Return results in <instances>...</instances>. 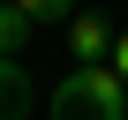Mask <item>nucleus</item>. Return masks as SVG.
Here are the masks:
<instances>
[{"mask_svg": "<svg viewBox=\"0 0 128 120\" xmlns=\"http://www.w3.org/2000/svg\"><path fill=\"white\" fill-rule=\"evenodd\" d=\"M53 120H128V75L113 60H83L53 90Z\"/></svg>", "mask_w": 128, "mask_h": 120, "instance_id": "nucleus-1", "label": "nucleus"}, {"mask_svg": "<svg viewBox=\"0 0 128 120\" xmlns=\"http://www.w3.org/2000/svg\"><path fill=\"white\" fill-rule=\"evenodd\" d=\"M60 30H68V45H76V60H113V38H120V30H113L106 15H90V8H76V15L60 23Z\"/></svg>", "mask_w": 128, "mask_h": 120, "instance_id": "nucleus-2", "label": "nucleus"}, {"mask_svg": "<svg viewBox=\"0 0 128 120\" xmlns=\"http://www.w3.org/2000/svg\"><path fill=\"white\" fill-rule=\"evenodd\" d=\"M30 113V68L23 53H0V120H23Z\"/></svg>", "mask_w": 128, "mask_h": 120, "instance_id": "nucleus-3", "label": "nucleus"}, {"mask_svg": "<svg viewBox=\"0 0 128 120\" xmlns=\"http://www.w3.org/2000/svg\"><path fill=\"white\" fill-rule=\"evenodd\" d=\"M38 23L23 15V0H8V8H0V53H23V38H30Z\"/></svg>", "mask_w": 128, "mask_h": 120, "instance_id": "nucleus-4", "label": "nucleus"}, {"mask_svg": "<svg viewBox=\"0 0 128 120\" xmlns=\"http://www.w3.org/2000/svg\"><path fill=\"white\" fill-rule=\"evenodd\" d=\"M76 8H83V0H23V15H30V23H68Z\"/></svg>", "mask_w": 128, "mask_h": 120, "instance_id": "nucleus-5", "label": "nucleus"}, {"mask_svg": "<svg viewBox=\"0 0 128 120\" xmlns=\"http://www.w3.org/2000/svg\"><path fill=\"white\" fill-rule=\"evenodd\" d=\"M113 68H120V75H128V30H120V38H113Z\"/></svg>", "mask_w": 128, "mask_h": 120, "instance_id": "nucleus-6", "label": "nucleus"}]
</instances>
